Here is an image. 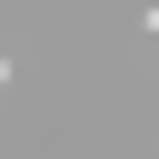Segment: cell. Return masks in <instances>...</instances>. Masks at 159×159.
<instances>
[{
    "label": "cell",
    "instance_id": "cell-1",
    "mask_svg": "<svg viewBox=\"0 0 159 159\" xmlns=\"http://www.w3.org/2000/svg\"><path fill=\"white\" fill-rule=\"evenodd\" d=\"M139 20H149V30H159V10H139Z\"/></svg>",
    "mask_w": 159,
    "mask_h": 159
},
{
    "label": "cell",
    "instance_id": "cell-2",
    "mask_svg": "<svg viewBox=\"0 0 159 159\" xmlns=\"http://www.w3.org/2000/svg\"><path fill=\"white\" fill-rule=\"evenodd\" d=\"M0 89H10V60H0Z\"/></svg>",
    "mask_w": 159,
    "mask_h": 159
}]
</instances>
